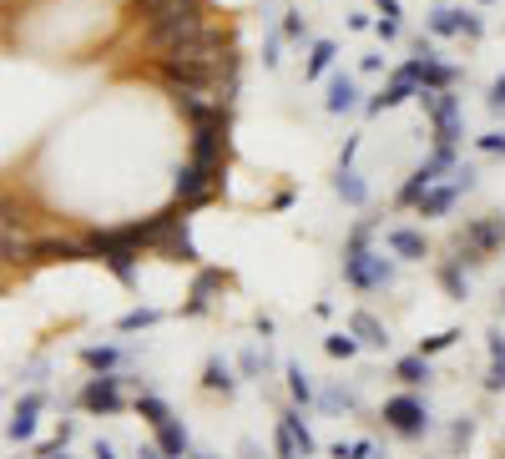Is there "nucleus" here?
I'll list each match as a JSON object with an SVG mask.
<instances>
[{
	"label": "nucleus",
	"mask_w": 505,
	"mask_h": 459,
	"mask_svg": "<svg viewBox=\"0 0 505 459\" xmlns=\"http://www.w3.org/2000/svg\"><path fill=\"white\" fill-rule=\"evenodd\" d=\"M450 81H455V66H445V61H425V81H419V87H429V91H450Z\"/></svg>",
	"instance_id": "nucleus-25"
},
{
	"label": "nucleus",
	"mask_w": 505,
	"mask_h": 459,
	"mask_svg": "<svg viewBox=\"0 0 505 459\" xmlns=\"http://www.w3.org/2000/svg\"><path fill=\"white\" fill-rule=\"evenodd\" d=\"M429 31L435 36H465V11H429Z\"/></svg>",
	"instance_id": "nucleus-22"
},
{
	"label": "nucleus",
	"mask_w": 505,
	"mask_h": 459,
	"mask_svg": "<svg viewBox=\"0 0 505 459\" xmlns=\"http://www.w3.org/2000/svg\"><path fill=\"white\" fill-rule=\"evenodd\" d=\"M455 197H460L455 187H429V192L419 197L415 208H419V218H445V212L455 208Z\"/></svg>",
	"instance_id": "nucleus-15"
},
{
	"label": "nucleus",
	"mask_w": 505,
	"mask_h": 459,
	"mask_svg": "<svg viewBox=\"0 0 505 459\" xmlns=\"http://www.w3.org/2000/svg\"><path fill=\"white\" fill-rule=\"evenodd\" d=\"M374 5H379V15H385V21H399V0H374Z\"/></svg>",
	"instance_id": "nucleus-40"
},
{
	"label": "nucleus",
	"mask_w": 505,
	"mask_h": 459,
	"mask_svg": "<svg viewBox=\"0 0 505 459\" xmlns=\"http://www.w3.org/2000/svg\"><path fill=\"white\" fill-rule=\"evenodd\" d=\"M349 328L359 333V343H369V349H385V343H389L385 323H379L374 313H354V318H349Z\"/></svg>",
	"instance_id": "nucleus-16"
},
{
	"label": "nucleus",
	"mask_w": 505,
	"mask_h": 459,
	"mask_svg": "<svg viewBox=\"0 0 505 459\" xmlns=\"http://www.w3.org/2000/svg\"><path fill=\"white\" fill-rule=\"evenodd\" d=\"M36 409H41V393H26L11 414V439H31L36 434Z\"/></svg>",
	"instance_id": "nucleus-14"
},
{
	"label": "nucleus",
	"mask_w": 505,
	"mask_h": 459,
	"mask_svg": "<svg viewBox=\"0 0 505 459\" xmlns=\"http://www.w3.org/2000/svg\"><path fill=\"white\" fill-rule=\"evenodd\" d=\"M329 61H334V46L319 41V46H314V56H308V66H304V81H319L324 71H329Z\"/></svg>",
	"instance_id": "nucleus-26"
},
{
	"label": "nucleus",
	"mask_w": 505,
	"mask_h": 459,
	"mask_svg": "<svg viewBox=\"0 0 505 459\" xmlns=\"http://www.w3.org/2000/svg\"><path fill=\"white\" fill-rule=\"evenodd\" d=\"M157 444H162L167 459H182L187 454V429H177L172 419H167V424H157Z\"/></svg>",
	"instance_id": "nucleus-17"
},
{
	"label": "nucleus",
	"mask_w": 505,
	"mask_h": 459,
	"mask_svg": "<svg viewBox=\"0 0 505 459\" xmlns=\"http://www.w3.org/2000/svg\"><path fill=\"white\" fill-rule=\"evenodd\" d=\"M419 101H425L429 121H435V142H439V147H455V137H460V121H455V97H450V91L419 87Z\"/></svg>",
	"instance_id": "nucleus-5"
},
{
	"label": "nucleus",
	"mask_w": 505,
	"mask_h": 459,
	"mask_svg": "<svg viewBox=\"0 0 505 459\" xmlns=\"http://www.w3.org/2000/svg\"><path fill=\"white\" fill-rule=\"evenodd\" d=\"M91 252H97L111 273H117V283H127V288L137 283V242H127V232H121V228L117 232H97V238H91Z\"/></svg>",
	"instance_id": "nucleus-2"
},
{
	"label": "nucleus",
	"mask_w": 505,
	"mask_h": 459,
	"mask_svg": "<svg viewBox=\"0 0 505 459\" xmlns=\"http://www.w3.org/2000/svg\"><path fill=\"white\" fill-rule=\"evenodd\" d=\"M324 349L334 353V359H354V353H359V333H334V339H324Z\"/></svg>",
	"instance_id": "nucleus-27"
},
{
	"label": "nucleus",
	"mask_w": 505,
	"mask_h": 459,
	"mask_svg": "<svg viewBox=\"0 0 505 459\" xmlns=\"http://www.w3.org/2000/svg\"><path fill=\"white\" fill-rule=\"evenodd\" d=\"M283 424L294 429V439H298V449H304V454H314V449H319V444H314V434H308V424L298 414H283Z\"/></svg>",
	"instance_id": "nucleus-33"
},
{
	"label": "nucleus",
	"mask_w": 505,
	"mask_h": 459,
	"mask_svg": "<svg viewBox=\"0 0 505 459\" xmlns=\"http://www.w3.org/2000/svg\"><path fill=\"white\" fill-rule=\"evenodd\" d=\"M157 318H162V313H157V308H137V313H127V318H121V333H137V328H152Z\"/></svg>",
	"instance_id": "nucleus-31"
},
{
	"label": "nucleus",
	"mask_w": 505,
	"mask_h": 459,
	"mask_svg": "<svg viewBox=\"0 0 505 459\" xmlns=\"http://www.w3.org/2000/svg\"><path fill=\"white\" fill-rule=\"evenodd\" d=\"M344 278H349L354 288H385L389 278H395V268H389L379 252H364V248H349V258H344Z\"/></svg>",
	"instance_id": "nucleus-4"
},
{
	"label": "nucleus",
	"mask_w": 505,
	"mask_h": 459,
	"mask_svg": "<svg viewBox=\"0 0 505 459\" xmlns=\"http://www.w3.org/2000/svg\"><path fill=\"white\" fill-rule=\"evenodd\" d=\"M389 248H395L399 258H425V238H419L415 228H395L389 232Z\"/></svg>",
	"instance_id": "nucleus-18"
},
{
	"label": "nucleus",
	"mask_w": 505,
	"mask_h": 459,
	"mask_svg": "<svg viewBox=\"0 0 505 459\" xmlns=\"http://www.w3.org/2000/svg\"><path fill=\"white\" fill-rule=\"evenodd\" d=\"M500 449H505V439H500Z\"/></svg>",
	"instance_id": "nucleus-47"
},
{
	"label": "nucleus",
	"mask_w": 505,
	"mask_h": 459,
	"mask_svg": "<svg viewBox=\"0 0 505 459\" xmlns=\"http://www.w3.org/2000/svg\"><path fill=\"white\" fill-rule=\"evenodd\" d=\"M31 258H36V262H87V258H97V252H91V242L41 238V242H31Z\"/></svg>",
	"instance_id": "nucleus-9"
},
{
	"label": "nucleus",
	"mask_w": 505,
	"mask_h": 459,
	"mask_svg": "<svg viewBox=\"0 0 505 459\" xmlns=\"http://www.w3.org/2000/svg\"><path fill=\"white\" fill-rule=\"evenodd\" d=\"M137 414H142L147 424H167V419H172V414H167V404L157 399V393H142V399H137Z\"/></svg>",
	"instance_id": "nucleus-28"
},
{
	"label": "nucleus",
	"mask_w": 505,
	"mask_h": 459,
	"mask_svg": "<svg viewBox=\"0 0 505 459\" xmlns=\"http://www.w3.org/2000/svg\"><path fill=\"white\" fill-rule=\"evenodd\" d=\"M455 339H460V333H455V328H445V333H435V339H425V343H419V353H425V359H429V353H439V349H450V343Z\"/></svg>",
	"instance_id": "nucleus-36"
},
{
	"label": "nucleus",
	"mask_w": 505,
	"mask_h": 459,
	"mask_svg": "<svg viewBox=\"0 0 505 459\" xmlns=\"http://www.w3.org/2000/svg\"><path fill=\"white\" fill-rule=\"evenodd\" d=\"M218 167H202V162H187L182 172H177V202L182 208H202V202H212V192H218Z\"/></svg>",
	"instance_id": "nucleus-3"
},
{
	"label": "nucleus",
	"mask_w": 505,
	"mask_h": 459,
	"mask_svg": "<svg viewBox=\"0 0 505 459\" xmlns=\"http://www.w3.org/2000/svg\"><path fill=\"white\" fill-rule=\"evenodd\" d=\"M439 283H445V293L450 298H465V278H460V258L450 262V268H445V273H439Z\"/></svg>",
	"instance_id": "nucleus-34"
},
{
	"label": "nucleus",
	"mask_w": 505,
	"mask_h": 459,
	"mask_svg": "<svg viewBox=\"0 0 505 459\" xmlns=\"http://www.w3.org/2000/svg\"><path fill=\"white\" fill-rule=\"evenodd\" d=\"M167 258H177V262H198V248H192V242H187V232H172V238H167Z\"/></svg>",
	"instance_id": "nucleus-30"
},
{
	"label": "nucleus",
	"mask_w": 505,
	"mask_h": 459,
	"mask_svg": "<svg viewBox=\"0 0 505 459\" xmlns=\"http://www.w3.org/2000/svg\"><path fill=\"white\" fill-rule=\"evenodd\" d=\"M455 192H470V187H475V172H470V167H460V172H455Z\"/></svg>",
	"instance_id": "nucleus-38"
},
{
	"label": "nucleus",
	"mask_w": 505,
	"mask_h": 459,
	"mask_svg": "<svg viewBox=\"0 0 505 459\" xmlns=\"http://www.w3.org/2000/svg\"><path fill=\"white\" fill-rule=\"evenodd\" d=\"M142 459H167V454H157V449H142Z\"/></svg>",
	"instance_id": "nucleus-45"
},
{
	"label": "nucleus",
	"mask_w": 505,
	"mask_h": 459,
	"mask_svg": "<svg viewBox=\"0 0 505 459\" xmlns=\"http://www.w3.org/2000/svg\"><path fill=\"white\" fill-rule=\"evenodd\" d=\"M485 389L490 393L505 389V339L500 333H490V379H485Z\"/></svg>",
	"instance_id": "nucleus-19"
},
{
	"label": "nucleus",
	"mask_w": 505,
	"mask_h": 459,
	"mask_svg": "<svg viewBox=\"0 0 505 459\" xmlns=\"http://www.w3.org/2000/svg\"><path fill=\"white\" fill-rule=\"evenodd\" d=\"M385 419H389V429H395V434H405V439L425 434V404H415L409 393L389 399V404H385Z\"/></svg>",
	"instance_id": "nucleus-8"
},
{
	"label": "nucleus",
	"mask_w": 505,
	"mask_h": 459,
	"mask_svg": "<svg viewBox=\"0 0 505 459\" xmlns=\"http://www.w3.org/2000/svg\"><path fill=\"white\" fill-rule=\"evenodd\" d=\"M121 232H127V242H137V248H167V238L182 232V212H157V218L132 222V228H121Z\"/></svg>",
	"instance_id": "nucleus-7"
},
{
	"label": "nucleus",
	"mask_w": 505,
	"mask_h": 459,
	"mask_svg": "<svg viewBox=\"0 0 505 459\" xmlns=\"http://www.w3.org/2000/svg\"><path fill=\"white\" fill-rule=\"evenodd\" d=\"M324 107H329L334 117H344V111H354V107H359V87H354L349 76H334V81H329V101H324Z\"/></svg>",
	"instance_id": "nucleus-13"
},
{
	"label": "nucleus",
	"mask_w": 505,
	"mask_h": 459,
	"mask_svg": "<svg viewBox=\"0 0 505 459\" xmlns=\"http://www.w3.org/2000/svg\"><path fill=\"white\" fill-rule=\"evenodd\" d=\"M465 248H475V252H495L505 242V222H490V218H480V222H470L465 228Z\"/></svg>",
	"instance_id": "nucleus-12"
},
{
	"label": "nucleus",
	"mask_w": 505,
	"mask_h": 459,
	"mask_svg": "<svg viewBox=\"0 0 505 459\" xmlns=\"http://www.w3.org/2000/svg\"><path fill=\"white\" fill-rule=\"evenodd\" d=\"M409 97H419V76H409L405 66H399L395 71V81H389L385 91H379V97L369 101V111H389V107H405Z\"/></svg>",
	"instance_id": "nucleus-11"
},
{
	"label": "nucleus",
	"mask_w": 505,
	"mask_h": 459,
	"mask_svg": "<svg viewBox=\"0 0 505 459\" xmlns=\"http://www.w3.org/2000/svg\"><path fill=\"white\" fill-rule=\"evenodd\" d=\"M480 152H490V157H505V131H490V137H480Z\"/></svg>",
	"instance_id": "nucleus-37"
},
{
	"label": "nucleus",
	"mask_w": 505,
	"mask_h": 459,
	"mask_svg": "<svg viewBox=\"0 0 505 459\" xmlns=\"http://www.w3.org/2000/svg\"><path fill=\"white\" fill-rule=\"evenodd\" d=\"M334 192H339L344 202H354V208H359L364 197H369V192H364V182H359V177L349 172V167H339V177H334Z\"/></svg>",
	"instance_id": "nucleus-23"
},
{
	"label": "nucleus",
	"mask_w": 505,
	"mask_h": 459,
	"mask_svg": "<svg viewBox=\"0 0 505 459\" xmlns=\"http://www.w3.org/2000/svg\"><path fill=\"white\" fill-rule=\"evenodd\" d=\"M490 111H505V76L490 87Z\"/></svg>",
	"instance_id": "nucleus-39"
},
{
	"label": "nucleus",
	"mask_w": 505,
	"mask_h": 459,
	"mask_svg": "<svg viewBox=\"0 0 505 459\" xmlns=\"http://www.w3.org/2000/svg\"><path fill=\"white\" fill-rule=\"evenodd\" d=\"M91 459H117V449H111L107 439H97V444H91Z\"/></svg>",
	"instance_id": "nucleus-41"
},
{
	"label": "nucleus",
	"mask_w": 505,
	"mask_h": 459,
	"mask_svg": "<svg viewBox=\"0 0 505 459\" xmlns=\"http://www.w3.org/2000/svg\"><path fill=\"white\" fill-rule=\"evenodd\" d=\"M395 373L409 383V389H415V383H425V379H429V359H425V353H409V359H399V363H395Z\"/></svg>",
	"instance_id": "nucleus-21"
},
{
	"label": "nucleus",
	"mask_w": 505,
	"mask_h": 459,
	"mask_svg": "<svg viewBox=\"0 0 505 459\" xmlns=\"http://www.w3.org/2000/svg\"><path fill=\"white\" fill-rule=\"evenodd\" d=\"M288 389H294L298 404H308V399H314V389H308V373L298 369V363H288Z\"/></svg>",
	"instance_id": "nucleus-32"
},
{
	"label": "nucleus",
	"mask_w": 505,
	"mask_h": 459,
	"mask_svg": "<svg viewBox=\"0 0 505 459\" xmlns=\"http://www.w3.org/2000/svg\"><path fill=\"white\" fill-rule=\"evenodd\" d=\"M273 449H278V459H304V449H298V439H294V429L278 419V434H273Z\"/></svg>",
	"instance_id": "nucleus-29"
},
{
	"label": "nucleus",
	"mask_w": 505,
	"mask_h": 459,
	"mask_svg": "<svg viewBox=\"0 0 505 459\" xmlns=\"http://www.w3.org/2000/svg\"><path fill=\"white\" fill-rule=\"evenodd\" d=\"M202 0H162L152 15H147V46H152L157 56H172L182 41H192V36L202 31Z\"/></svg>",
	"instance_id": "nucleus-1"
},
{
	"label": "nucleus",
	"mask_w": 505,
	"mask_h": 459,
	"mask_svg": "<svg viewBox=\"0 0 505 459\" xmlns=\"http://www.w3.org/2000/svg\"><path fill=\"white\" fill-rule=\"evenodd\" d=\"M41 459H67V454H61V449H46V454Z\"/></svg>",
	"instance_id": "nucleus-44"
},
{
	"label": "nucleus",
	"mask_w": 505,
	"mask_h": 459,
	"mask_svg": "<svg viewBox=\"0 0 505 459\" xmlns=\"http://www.w3.org/2000/svg\"><path fill=\"white\" fill-rule=\"evenodd\" d=\"M470 434H475V424H470V419H460V424H455V444H465Z\"/></svg>",
	"instance_id": "nucleus-42"
},
{
	"label": "nucleus",
	"mask_w": 505,
	"mask_h": 459,
	"mask_svg": "<svg viewBox=\"0 0 505 459\" xmlns=\"http://www.w3.org/2000/svg\"><path fill=\"white\" fill-rule=\"evenodd\" d=\"M157 5H162V0H137V11H142V15H152Z\"/></svg>",
	"instance_id": "nucleus-43"
},
{
	"label": "nucleus",
	"mask_w": 505,
	"mask_h": 459,
	"mask_svg": "<svg viewBox=\"0 0 505 459\" xmlns=\"http://www.w3.org/2000/svg\"><path fill=\"white\" fill-rule=\"evenodd\" d=\"M202 389H208V393H232V373H228V363L212 359L208 369H202Z\"/></svg>",
	"instance_id": "nucleus-24"
},
{
	"label": "nucleus",
	"mask_w": 505,
	"mask_h": 459,
	"mask_svg": "<svg viewBox=\"0 0 505 459\" xmlns=\"http://www.w3.org/2000/svg\"><path fill=\"white\" fill-rule=\"evenodd\" d=\"M192 459H212V454H192Z\"/></svg>",
	"instance_id": "nucleus-46"
},
{
	"label": "nucleus",
	"mask_w": 505,
	"mask_h": 459,
	"mask_svg": "<svg viewBox=\"0 0 505 459\" xmlns=\"http://www.w3.org/2000/svg\"><path fill=\"white\" fill-rule=\"evenodd\" d=\"M228 117H218V121H202V127H192V162H202V167H218L222 172V152H228Z\"/></svg>",
	"instance_id": "nucleus-6"
},
{
	"label": "nucleus",
	"mask_w": 505,
	"mask_h": 459,
	"mask_svg": "<svg viewBox=\"0 0 505 459\" xmlns=\"http://www.w3.org/2000/svg\"><path fill=\"white\" fill-rule=\"evenodd\" d=\"M81 359H87L91 369H101V373H107V369H117V359H121V353H117V349H87Z\"/></svg>",
	"instance_id": "nucleus-35"
},
{
	"label": "nucleus",
	"mask_w": 505,
	"mask_h": 459,
	"mask_svg": "<svg viewBox=\"0 0 505 459\" xmlns=\"http://www.w3.org/2000/svg\"><path fill=\"white\" fill-rule=\"evenodd\" d=\"M218 288H222V273H202L198 288H192V303H187V313H208V303H212L208 293H218Z\"/></svg>",
	"instance_id": "nucleus-20"
},
{
	"label": "nucleus",
	"mask_w": 505,
	"mask_h": 459,
	"mask_svg": "<svg viewBox=\"0 0 505 459\" xmlns=\"http://www.w3.org/2000/svg\"><path fill=\"white\" fill-rule=\"evenodd\" d=\"M81 404H87L91 414H117V409H121V379H117V373H101V379H91L87 393H81Z\"/></svg>",
	"instance_id": "nucleus-10"
}]
</instances>
